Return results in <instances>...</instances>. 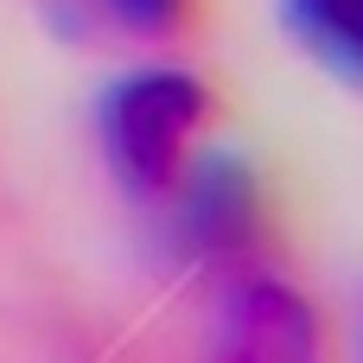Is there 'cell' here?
<instances>
[{
	"label": "cell",
	"mask_w": 363,
	"mask_h": 363,
	"mask_svg": "<svg viewBox=\"0 0 363 363\" xmlns=\"http://www.w3.org/2000/svg\"><path fill=\"white\" fill-rule=\"evenodd\" d=\"M223 121V89L191 64H134L96 96V153L121 198L160 211L211 128Z\"/></svg>",
	"instance_id": "obj_1"
},
{
	"label": "cell",
	"mask_w": 363,
	"mask_h": 363,
	"mask_svg": "<svg viewBox=\"0 0 363 363\" xmlns=\"http://www.w3.org/2000/svg\"><path fill=\"white\" fill-rule=\"evenodd\" d=\"M166 217V249L185 274L211 281L217 294L255 274H281L287 249V217L268 166L242 147H204L179 191L160 204Z\"/></svg>",
	"instance_id": "obj_2"
},
{
	"label": "cell",
	"mask_w": 363,
	"mask_h": 363,
	"mask_svg": "<svg viewBox=\"0 0 363 363\" xmlns=\"http://www.w3.org/2000/svg\"><path fill=\"white\" fill-rule=\"evenodd\" d=\"M325 319L287 274H255L217 294L204 363H332Z\"/></svg>",
	"instance_id": "obj_3"
},
{
	"label": "cell",
	"mask_w": 363,
	"mask_h": 363,
	"mask_svg": "<svg viewBox=\"0 0 363 363\" xmlns=\"http://www.w3.org/2000/svg\"><path fill=\"white\" fill-rule=\"evenodd\" d=\"M38 19L70 51H179L204 38L211 0H38Z\"/></svg>",
	"instance_id": "obj_4"
},
{
	"label": "cell",
	"mask_w": 363,
	"mask_h": 363,
	"mask_svg": "<svg viewBox=\"0 0 363 363\" xmlns=\"http://www.w3.org/2000/svg\"><path fill=\"white\" fill-rule=\"evenodd\" d=\"M313 64L363 89V0H274Z\"/></svg>",
	"instance_id": "obj_5"
}]
</instances>
